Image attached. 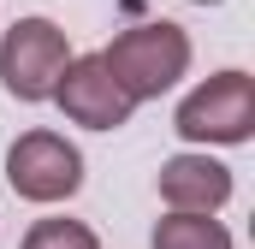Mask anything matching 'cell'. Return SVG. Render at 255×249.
I'll use <instances>...</instances> for the list:
<instances>
[{"mask_svg": "<svg viewBox=\"0 0 255 249\" xmlns=\"http://www.w3.org/2000/svg\"><path fill=\"white\" fill-rule=\"evenodd\" d=\"M160 202L190 208V214H214L232 202V166H220L208 154H172L160 166Z\"/></svg>", "mask_w": 255, "mask_h": 249, "instance_id": "cell-6", "label": "cell"}, {"mask_svg": "<svg viewBox=\"0 0 255 249\" xmlns=\"http://www.w3.org/2000/svg\"><path fill=\"white\" fill-rule=\"evenodd\" d=\"M65 65H71V42L54 18H18L0 42V83L18 101H54Z\"/></svg>", "mask_w": 255, "mask_h": 249, "instance_id": "cell-3", "label": "cell"}, {"mask_svg": "<svg viewBox=\"0 0 255 249\" xmlns=\"http://www.w3.org/2000/svg\"><path fill=\"white\" fill-rule=\"evenodd\" d=\"M24 249H101L83 220H36L24 232Z\"/></svg>", "mask_w": 255, "mask_h": 249, "instance_id": "cell-8", "label": "cell"}, {"mask_svg": "<svg viewBox=\"0 0 255 249\" xmlns=\"http://www.w3.org/2000/svg\"><path fill=\"white\" fill-rule=\"evenodd\" d=\"M196 6H220V0H196Z\"/></svg>", "mask_w": 255, "mask_h": 249, "instance_id": "cell-9", "label": "cell"}, {"mask_svg": "<svg viewBox=\"0 0 255 249\" xmlns=\"http://www.w3.org/2000/svg\"><path fill=\"white\" fill-rule=\"evenodd\" d=\"M54 101L65 107L71 124H89V130H119V124L136 113V101L113 83V71H107L101 54H83V60L65 65L60 83H54Z\"/></svg>", "mask_w": 255, "mask_h": 249, "instance_id": "cell-5", "label": "cell"}, {"mask_svg": "<svg viewBox=\"0 0 255 249\" xmlns=\"http://www.w3.org/2000/svg\"><path fill=\"white\" fill-rule=\"evenodd\" d=\"M101 60H107L113 83L125 89L130 101H154V95H166V89L190 71V36H184L172 18H148V24H136V30H119V36L101 48Z\"/></svg>", "mask_w": 255, "mask_h": 249, "instance_id": "cell-1", "label": "cell"}, {"mask_svg": "<svg viewBox=\"0 0 255 249\" xmlns=\"http://www.w3.org/2000/svg\"><path fill=\"white\" fill-rule=\"evenodd\" d=\"M172 130L184 142H250L255 136V77L250 71H214L202 89L178 101Z\"/></svg>", "mask_w": 255, "mask_h": 249, "instance_id": "cell-2", "label": "cell"}, {"mask_svg": "<svg viewBox=\"0 0 255 249\" xmlns=\"http://www.w3.org/2000/svg\"><path fill=\"white\" fill-rule=\"evenodd\" d=\"M6 184L24 202H65L83 190V154L60 130H24L6 148Z\"/></svg>", "mask_w": 255, "mask_h": 249, "instance_id": "cell-4", "label": "cell"}, {"mask_svg": "<svg viewBox=\"0 0 255 249\" xmlns=\"http://www.w3.org/2000/svg\"><path fill=\"white\" fill-rule=\"evenodd\" d=\"M154 249H238V244H232V232H226L214 214L172 208V214L154 226Z\"/></svg>", "mask_w": 255, "mask_h": 249, "instance_id": "cell-7", "label": "cell"}]
</instances>
